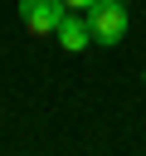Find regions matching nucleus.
<instances>
[{"label":"nucleus","mask_w":146,"mask_h":156,"mask_svg":"<svg viewBox=\"0 0 146 156\" xmlns=\"http://www.w3.org/2000/svg\"><path fill=\"white\" fill-rule=\"evenodd\" d=\"M83 15H88V29H92V39H97L102 49L122 44L127 29H131V10H127V0H97V5H88Z\"/></svg>","instance_id":"1"},{"label":"nucleus","mask_w":146,"mask_h":156,"mask_svg":"<svg viewBox=\"0 0 146 156\" xmlns=\"http://www.w3.org/2000/svg\"><path fill=\"white\" fill-rule=\"evenodd\" d=\"M68 10H88V5H97V0H63Z\"/></svg>","instance_id":"4"},{"label":"nucleus","mask_w":146,"mask_h":156,"mask_svg":"<svg viewBox=\"0 0 146 156\" xmlns=\"http://www.w3.org/2000/svg\"><path fill=\"white\" fill-rule=\"evenodd\" d=\"M58 44H63L68 54H83V49L92 44V29H88V15H63V24H58Z\"/></svg>","instance_id":"3"},{"label":"nucleus","mask_w":146,"mask_h":156,"mask_svg":"<svg viewBox=\"0 0 146 156\" xmlns=\"http://www.w3.org/2000/svg\"><path fill=\"white\" fill-rule=\"evenodd\" d=\"M63 15H68V5H63V0H19V24H24L34 39L58 34Z\"/></svg>","instance_id":"2"},{"label":"nucleus","mask_w":146,"mask_h":156,"mask_svg":"<svg viewBox=\"0 0 146 156\" xmlns=\"http://www.w3.org/2000/svg\"><path fill=\"white\" fill-rule=\"evenodd\" d=\"M141 83H146V73H141Z\"/></svg>","instance_id":"5"}]
</instances>
